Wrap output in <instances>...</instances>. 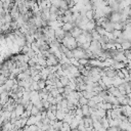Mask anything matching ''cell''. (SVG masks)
I'll use <instances>...</instances> for the list:
<instances>
[{"label": "cell", "instance_id": "obj_3", "mask_svg": "<svg viewBox=\"0 0 131 131\" xmlns=\"http://www.w3.org/2000/svg\"><path fill=\"white\" fill-rule=\"evenodd\" d=\"M87 62H88L87 58H80V59H79V63L82 64V66H83V64H86Z\"/></svg>", "mask_w": 131, "mask_h": 131}, {"label": "cell", "instance_id": "obj_2", "mask_svg": "<svg viewBox=\"0 0 131 131\" xmlns=\"http://www.w3.org/2000/svg\"><path fill=\"white\" fill-rule=\"evenodd\" d=\"M60 82L62 83V85H68L69 84V79L66 78V77H62V78H60Z\"/></svg>", "mask_w": 131, "mask_h": 131}, {"label": "cell", "instance_id": "obj_1", "mask_svg": "<svg viewBox=\"0 0 131 131\" xmlns=\"http://www.w3.org/2000/svg\"><path fill=\"white\" fill-rule=\"evenodd\" d=\"M40 128L37 126V124H33L31 126H29V131H38Z\"/></svg>", "mask_w": 131, "mask_h": 131}]
</instances>
